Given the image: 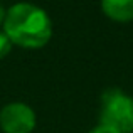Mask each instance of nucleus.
I'll list each match as a JSON object with an SVG mask.
<instances>
[{
    "label": "nucleus",
    "instance_id": "nucleus-3",
    "mask_svg": "<svg viewBox=\"0 0 133 133\" xmlns=\"http://www.w3.org/2000/svg\"><path fill=\"white\" fill-rule=\"evenodd\" d=\"M36 125L37 115L27 103L12 101L0 110V130L3 133H32Z\"/></svg>",
    "mask_w": 133,
    "mask_h": 133
},
{
    "label": "nucleus",
    "instance_id": "nucleus-1",
    "mask_svg": "<svg viewBox=\"0 0 133 133\" xmlns=\"http://www.w3.org/2000/svg\"><path fill=\"white\" fill-rule=\"evenodd\" d=\"M2 27L10 42L22 49H41L47 45L52 37V20L49 14L30 2L10 5Z\"/></svg>",
    "mask_w": 133,
    "mask_h": 133
},
{
    "label": "nucleus",
    "instance_id": "nucleus-6",
    "mask_svg": "<svg viewBox=\"0 0 133 133\" xmlns=\"http://www.w3.org/2000/svg\"><path fill=\"white\" fill-rule=\"evenodd\" d=\"M89 133H120V131H116L115 128H111V127H106V125H101L99 123L98 127H94Z\"/></svg>",
    "mask_w": 133,
    "mask_h": 133
},
{
    "label": "nucleus",
    "instance_id": "nucleus-2",
    "mask_svg": "<svg viewBox=\"0 0 133 133\" xmlns=\"http://www.w3.org/2000/svg\"><path fill=\"white\" fill-rule=\"evenodd\" d=\"M101 125L115 128L120 133L133 131V98L121 89H108L101 96Z\"/></svg>",
    "mask_w": 133,
    "mask_h": 133
},
{
    "label": "nucleus",
    "instance_id": "nucleus-7",
    "mask_svg": "<svg viewBox=\"0 0 133 133\" xmlns=\"http://www.w3.org/2000/svg\"><path fill=\"white\" fill-rule=\"evenodd\" d=\"M5 12H7V10L3 9V5L0 3V27L3 25V19H5Z\"/></svg>",
    "mask_w": 133,
    "mask_h": 133
},
{
    "label": "nucleus",
    "instance_id": "nucleus-4",
    "mask_svg": "<svg viewBox=\"0 0 133 133\" xmlns=\"http://www.w3.org/2000/svg\"><path fill=\"white\" fill-rule=\"evenodd\" d=\"M101 10L115 22L133 20V0H101Z\"/></svg>",
    "mask_w": 133,
    "mask_h": 133
},
{
    "label": "nucleus",
    "instance_id": "nucleus-5",
    "mask_svg": "<svg viewBox=\"0 0 133 133\" xmlns=\"http://www.w3.org/2000/svg\"><path fill=\"white\" fill-rule=\"evenodd\" d=\"M12 47H14V44L10 42V39L7 37V34L3 32V30H0V61L9 56V52L12 51Z\"/></svg>",
    "mask_w": 133,
    "mask_h": 133
}]
</instances>
